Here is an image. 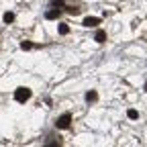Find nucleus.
Returning <instances> with one entry per match:
<instances>
[{
	"mask_svg": "<svg viewBox=\"0 0 147 147\" xmlns=\"http://www.w3.org/2000/svg\"><path fill=\"white\" fill-rule=\"evenodd\" d=\"M31 98V90L29 88H16L14 90V100L16 102H27Z\"/></svg>",
	"mask_w": 147,
	"mask_h": 147,
	"instance_id": "1",
	"label": "nucleus"
},
{
	"mask_svg": "<svg viewBox=\"0 0 147 147\" xmlns=\"http://www.w3.org/2000/svg\"><path fill=\"white\" fill-rule=\"evenodd\" d=\"M69 123H71V115H69V113H63L57 121H55L57 129H67V127H69Z\"/></svg>",
	"mask_w": 147,
	"mask_h": 147,
	"instance_id": "2",
	"label": "nucleus"
},
{
	"mask_svg": "<svg viewBox=\"0 0 147 147\" xmlns=\"http://www.w3.org/2000/svg\"><path fill=\"white\" fill-rule=\"evenodd\" d=\"M98 23H100V18H98V16H86L84 21H82L84 27H96Z\"/></svg>",
	"mask_w": 147,
	"mask_h": 147,
	"instance_id": "3",
	"label": "nucleus"
},
{
	"mask_svg": "<svg viewBox=\"0 0 147 147\" xmlns=\"http://www.w3.org/2000/svg\"><path fill=\"white\" fill-rule=\"evenodd\" d=\"M94 41L104 43V41H106V33H104V31H96V35H94Z\"/></svg>",
	"mask_w": 147,
	"mask_h": 147,
	"instance_id": "4",
	"label": "nucleus"
},
{
	"mask_svg": "<svg viewBox=\"0 0 147 147\" xmlns=\"http://www.w3.org/2000/svg\"><path fill=\"white\" fill-rule=\"evenodd\" d=\"M57 16H59V10H55V8L45 12V18H49V21H53V18H57Z\"/></svg>",
	"mask_w": 147,
	"mask_h": 147,
	"instance_id": "5",
	"label": "nucleus"
},
{
	"mask_svg": "<svg viewBox=\"0 0 147 147\" xmlns=\"http://www.w3.org/2000/svg\"><path fill=\"white\" fill-rule=\"evenodd\" d=\"M86 100H88V102H96V100H98V94H96L94 90H90L88 94H86Z\"/></svg>",
	"mask_w": 147,
	"mask_h": 147,
	"instance_id": "6",
	"label": "nucleus"
},
{
	"mask_svg": "<svg viewBox=\"0 0 147 147\" xmlns=\"http://www.w3.org/2000/svg\"><path fill=\"white\" fill-rule=\"evenodd\" d=\"M127 117H129V119H131V121H135V119L139 117V113H137V110H135V108H131V110H129V113H127Z\"/></svg>",
	"mask_w": 147,
	"mask_h": 147,
	"instance_id": "7",
	"label": "nucleus"
},
{
	"mask_svg": "<svg viewBox=\"0 0 147 147\" xmlns=\"http://www.w3.org/2000/svg\"><path fill=\"white\" fill-rule=\"evenodd\" d=\"M2 18H4V23H12V21H14V14H12V12H4Z\"/></svg>",
	"mask_w": 147,
	"mask_h": 147,
	"instance_id": "8",
	"label": "nucleus"
},
{
	"mask_svg": "<svg viewBox=\"0 0 147 147\" xmlns=\"http://www.w3.org/2000/svg\"><path fill=\"white\" fill-rule=\"evenodd\" d=\"M21 49L29 51V49H33V43H29V41H23V43H21Z\"/></svg>",
	"mask_w": 147,
	"mask_h": 147,
	"instance_id": "9",
	"label": "nucleus"
},
{
	"mask_svg": "<svg viewBox=\"0 0 147 147\" xmlns=\"http://www.w3.org/2000/svg\"><path fill=\"white\" fill-rule=\"evenodd\" d=\"M59 33H61V35H67V33H69V27H67V25H59Z\"/></svg>",
	"mask_w": 147,
	"mask_h": 147,
	"instance_id": "10",
	"label": "nucleus"
},
{
	"mask_svg": "<svg viewBox=\"0 0 147 147\" xmlns=\"http://www.w3.org/2000/svg\"><path fill=\"white\" fill-rule=\"evenodd\" d=\"M45 147H61L57 141H49V143H45Z\"/></svg>",
	"mask_w": 147,
	"mask_h": 147,
	"instance_id": "11",
	"label": "nucleus"
},
{
	"mask_svg": "<svg viewBox=\"0 0 147 147\" xmlns=\"http://www.w3.org/2000/svg\"><path fill=\"white\" fill-rule=\"evenodd\" d=\"M67 12H69V14H78L80 10H78V8H67Z\"/></svg>",
	"mask_w": 147,
	"mask_h": 147,
	"instance_id": "12",
	"label": "nucleus"
},
{
	"mask_svg": "<svg viewBox=\"0 0 147 147\" xmlns=\"http://www.w3.org/2000/svg\"><path fill=\"white\" fill-rule=\"evenodd\" d=\"M145 90H147V82H145Z\"/></svg>",
	"mask_w": 147,
	"mask_h": 147,
	"instance_id": "13",
	"label": "nucleus"
}]
</instances>
